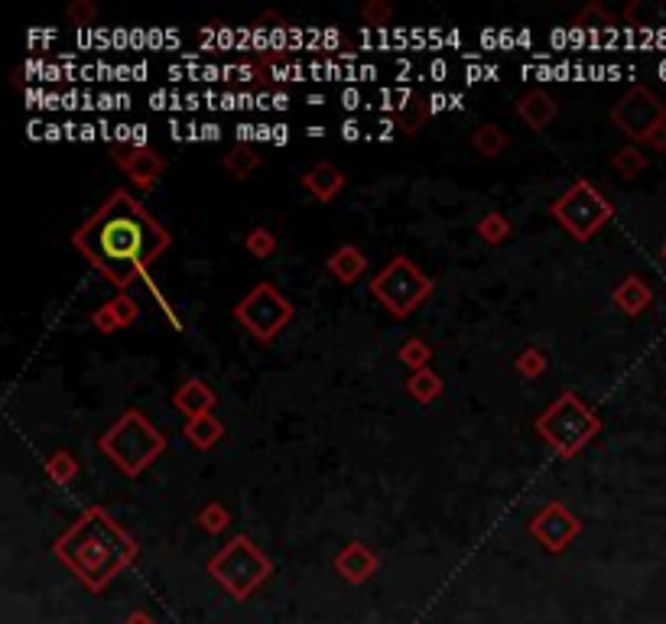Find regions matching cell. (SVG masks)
I'll return each instance as SVG.
<instances>
[{
  "label": "cell",
  "mask_w": 666,
  "mask_h": 624,
  "mask_svg": "<svg viewBox=\"0 0 666 624\" xmlns=\"http://www.w3.org/2000/svg\"><path fill=\"white\" fill-rule=\"evenodd\" d=\"M303 186L316 195L319 202H332L338 192L345 189V173L338 166H332L329 160L325 163H316L309 169V173L303 176Z\"/></svg>",
  "instance_id": "15"
},
{
  "label": "cell",
  "mask_w": 666,
  "mask_h": 624,
  "mask_svg": "<svg viewBox=\"0 0 666 624\" xmlns=\"http://www.w3.org/2000/svg\"><path fill=\"white\" fill-rule=\"evenodd\" d=\"M579 533H582V520L559 501H550L546 507H540L530 520V537L537 540L546 553H563Z\"/></svg>",
  "instance_id": "10"
},
{
  "label": "cell",
  "mask_w": 666,
  "mask_h": 624,
  "mask_svg": "<svg viewBox=\"0 0 666 624\" xmlns=\"http://www.w3.org/2000/svg\"><path fill=\"white\" fill-rule=\"evenodd\" d=\"M234 319H238L257 342H273L283 325L293 319V303L273 283H257L251 286V293L234 306Z\"/></svg>",
  "instance_id": "8"
},
{
  "label": "cell",
  "mask_w": 666,
  "mask_h": 624,
  "mask_svg": "<svg viewBox=\"0 0 666 624\" xmlns=\"http://www.w3.org/2000/svg\"><path fill=\"white\" fill-rule=\"evenodd\" d=\"M208 572H212V579L234 598V602H247V598L270 579L273 563L251 537L238 533V537L228 540L208 559Z\"/></svg>",
  "instance_id": "5"
},
{
  "label": "cell",
  "mask_w": 666,
  "mask_h": 624,
  "mask_svg": "<svg viewBox=\"0 0 666 624\" xmlns=\"http://www.w3.org/2000/svg\"><path fill=\"white\" fill-rule=\"evenodd\" d=\"M426 117H429V104H426V98H420V101H410V104H403V111H400V127L407 130V134H416L423 124H426Z\"/></svg>",
  "instance_id": "30"
},
{
  "label": "cell",
  "mask_w": 666,
  "mask_h": 624,
  "mask_svg": "<svg viewBox=\"0 0 666 624\" xmlns=\"http://www.w3.org/2000/svg\"><path fill=\"white\" fill-rule=\"evenodd\" d=\"M98 449L108 455L121 475L137 478L153 459H160L166 452V436L140 410H127L98 439Z\"/></svg>",
  "instance_id": "3"
},
{
  "label": "cell",
  "mask_w": 666,
  "mask_h": 624,
  "mask_svg": "<svg viewBox=\"0 0 666 624\" xmlns=\"http://www.w3.org/2000/svg\"><path fill=\"white\" fill-rule=\"evenodd\" d=\"M397 358L407 364L410 371H423L429 368V361H433V348H429L423 338H407V342L400 345Z\"/></svg>",
  "instance_id": "24"
},
{
  "label": "cell",
  "mask_w": 666,
  "mask_h": 624,
  "mask_svg": "<svg viewBox=\"0 0 666 624\" xmlns=\"http://www.w3.org/2000/svg\"><path fill=\"white\" fill-rule=\"evenodd\" d=\"M199 527H202L205 533H225V530L231 527L228 507H225V504H218V501L205 504L202 511H199Z\"/></svg>",
  "instance_id": "26"
},
{
  "label": "cell",
  "mask_w": 666,
  "mask_h": 624,
  "mask_svg": "<svg viewBox=\"0 0 666 624\" xmlns=\"http://www.w3.org/2000/svg\"><path fill=\"white\" fill-rule=\"evenodd\" d=\"M124 624H156V621H153V615H150V611H143V608H134V611H130V615L124 618Z\"/></svg>",
  "instance_id": "33"
},
{
  "label": "cell",
  "mask_w": 666,
  "mask_h": 624,
  "mask_svg": "<svg viewBox=\"0 0 666 624\" xmlns=\"http://www.w3.org/2000/svg\"><path fill=\"white\" fill-rule=\"evenodd\" d=\"M361 17L368 26H387L394 20V10H390V4H384V0H371V4H364Z\"/></svg>",
  "instance_id": "31"
},
{
  "label": "cell",
  "mask_w": 666,
  "mask_h": 624,
  "mask_svg": "<svg viewBox=\"0 0 666 624\" xmlns=\"http://www.w3.org/2000/svg\"><path fill=\"white\" fill-rule=\"evenodd\" d=\"M550 212L576 241H589L611 221V202L598 192L589 179H576L572 186L550 205Z\"/></svg>",
  "instance_id": "7"
},
{
  "label": "cell",
  "mask_w": 666,
  "mask_h": 624,
  "mask_svg": "<svg viewBox=\"0 0 666 624\" xmlns=\"http://www.w3.org/2000/svg\"><path fill=\"white\" fill-rule=\"evenodd\" d=\"M556 111H559L556 98L550 95V91H543V88H533V91H527V95L517 101V117L530 130H543L556 117Z\"/></svg>",
  "instance_id": "14"
},
{
  "label": "cell",
  "mask_w": 666,
  "mask_h": 624,
  "mask_svg": "<svg viewBox=\"0 0 666 624\" xmlns=\"http://www.w3.org/2000/svg\"><path fill=\"white\" fill-rule=\"evenodd\" d=\"M475 231L485 244H504L507 238H511V221H507V215H501V212H488L475 225Z\"/></svg>",
  "instance_id": "23"
},
{
  "label": "cell",
  "mask_w": 666,
  "mask_h": 624,
  "mask_svg": "<svg viewBox=\"0 0 666 624\" xmlns=\"http://www.w3.org/2000/svg\"><path fill=\"white\" fill-rule=\"evenodd\" d=\"M186 439L192 442L195 449H212L218 446L221 439H225V423L218 420L215 413H205V416H195V420L186 423Z\"/></svg>",
  "instance_id": "18"
},
{
  "label": "cell",
  "mask_w": 666,
  "mask_h": 624,
  "mask_svg": "<svg viewBox=\"0 0 666 624\" xmlns=\"http://www.w3.org/2000/svg\"><path fill=\"white\" fill-rule=\"evenodd\" d=\"M215 403H218V394L212 390V384L202 381V377H189V381L179 384L176 394H173V407H176L182 416H189V420L212 413Z\"/></svg>",
  "instance_id": "13"
},
{
  "label": "cell",
  "mask_w": 666,
  "mask_h": 624,
  "mask_svg": "<svg viewBox=\"0 0 666 624\" xmlns=\"http://www.w3.org/2000/svg\"><path fill=\"white\" fill-rule=\"evenodd\" d=\"M407 390L413 400L420 403H433L439 394H442V377L433 371V368H423V371H413L410 381H407Z\"/></svg>",
  "instance_id": "22"
},
{
  "label": "cell",
  "mask_w": 666,
  "mask_h": 624,
  "mask_svg": "<svg viewBox=\"0 0 666 624\" xmlns=\"http://www.w3.org/2000/svg\"><path fill=\"white\" fill-rule=\"evenodd\" d=\"M225 169L228 173H234L238 179H247L254 173V169L260 166V153H257V147L254 143H234V147L225 153Z\"/></svg>",
  "instance_id": "19"
},
{
  "label": "cell",
  "mask_w": 666,
  "mask_h": 624,
  "mask_svg": "<svg viewBox=\"0 0 666 624\" xmlns=\"http://www.w3.org/2000/svg\"><path fill=\"white\" fill-rule=\"evenodd\" d=\"M537 433L550 442L563 459H572V455H579L598 433H602V420H598V413L582 397L566 390V394H559L550 407L537 416Z\"/></svg>",
  "instance_id": "4"
},
{
  "label": "cell",
  "mask_w": 666,
  "mask_h": 624,
  "mask_svg": "<svg viewBox=\"0 0 666 624\" xmlns=\"http://www.w3.org/2000/svg\"><path fill=\"white\" fill-rule=\"evenodd\" d=\"M663 257H666V247H663Z\"/></svg>",
  "instance_id": "35"
},
{
  "label": "cell",
  "mask_w": 666,
  "mask_h": 624,
  "mask_svg": "<svg viewBox=\"0 0 666 624\" xmlns=\"http://www.w3.org/2000/svg\"><path fill=\"white\" fill-rule=\"evenodd\" d=\"M377 566H381V559H377V553L364 543H348L345 550L335 556V572L351 585L368 582L377 572Z\"/></svg>",
  "instance_id": "12"
},
{
  "label": "cell",
  "mask_w": 666,
  "mask_h": 624,
  "mask_svg": "<svg viewBox=\"0 0 666 624\" xmlns=\"http://www.w3.org/2000/svg\"><path fill=\"white\" fill-rule=\"evenodd\" d=\"M72 244L104 280L127 293V286L147 277V267L173 244V234L143 208L140 199L127 189H117L72 234Z\"/></svg>",
  "instance_id": "1"
},
{
  "label": "cell",
  "mask_w": 666,
  "mask_h": 624,
  "mask_svg": "<svg viewBox=\"0 0 666 624\" xmlns=\"http://www.w3.org/2000/svg\"><path fill=\"white\" fill-rule=\"evenodd\" d=\"M546 368H550V364H546V355L537 345H530V348H524L517 355V374L520 377H530V381H537L540 374H546Z\"/></svg>",
  "instance_id": "27"
},
{
  "label": "cell",
  "mask_w": 666,
  "mask_h": 624,
  "mask_svg": "<svg viewBox=\"0 0 666 624\" xmlns=\"http://www.w3.org/2000/svg\"><path fill=\"white\" fill-rule=\"evenodd\" d=\"M65 17H69L75 26H88L91 20L98 17V7L91 4V0H75V4L65 10Z\"/></svg>",
  "instance_id": "32"
},
{
  "label": "cell",
  "mask_w": 666,
  "mask_h": 624,
  "mask_svg": "<svg viewBox=\"0 0 666 624\" xmlns=\"http://www.w3.org/2000/svg\"><path fill=\"white\" fill-rule=\"evenodd\" d=\"M52 553L88 592H104L137 559V540L104 507L91 504L52 543Z\"/></svg>",
  "instance_id": "2"
},
{
  "label": "cell",
  "mask_w": 666,
  "mask_h": 624,
  "mask_svg": "<svg viewBox=\"0 0 666 624\" xmlns=\"http://www.w3.org/2000/svg\"><path fill=\"white\" fill-rule=\"evenodd\" d=\"M644 143H650V147H657V150H663L666 147V124L660 127V130H654V134H650Z\"/></svg>",
  "instance_id": "34"
},
{
  "label": "cell",
  "mask_w": 666,
  "mask_h": 624,
  "mask_svg": "<svg viewBox=\"0 0 666 624\" xmlns=\"http://www.w3.org/2000/svg\"><path fill=\"white\" fill-rule=\"evenodd\" d=\"M371 293L387 312H394L397 319H407L416 306H423L429 299L433 280L407 254H397L384 270H377L371 277Z\"/></svg>",
  "instance_id": "6"
},
{
  "label": "cell",
  "mask_w": 666,
  "mask_h": 624,
  "mask_svg": "<svg viewBox=\"0 0 666 624\" xmlns=\"http://www.w3.org/2000/svg\"><path fill=\"white\" fill-rule=\"evenodd\" d=\"M325 267H329V273L338 283H355L364 273V267H368V260H364V254L355 244H342L338 251H332L329 260H325Z\"/></svg>",
  "instance_id": "16"
},
{
  "label": "cell",
  "mask_w": 666,
  "mask_h": 624,
  "mask_svg": "<svg viewBox=\"0 0 666 624\" xmlns=\"http://www.w3.org/2000/svg\"><path fill=\"white\" fill-rule=\"evenodd\" d=\"M46 475L52 485H72V481L78 478V459L69 449H56L46 459Z\"/></svg>",
  "instance_id": "20"
},
{
  "label": "cell",
  "mask_w": 666,
  "mask_h": 624,
  "mask_svg": "<svg viewBox=\"0 0 666 624\" xmlns=\"http://www.w3.org/2000/svg\"><path fill=\"white\" fill-rule=\"evenodd\" d=\"M576 26H579V30H611V26H615V20H611V13H608L605 7L589 4V7H585L579 17H576Z\"/></svg>",
  "instance_id": "29"
},
{
  "label": "cell",
  "mask_w": 666,
  "mask_h": 624,
  "mask_svg": "<svg viewBox=\"0 0 666 624\" xmlns=\"http://www.w3.org/2000/svg\"><path fill=\"white\" fill-rule=\"evenodd\" d=\"M644 166H647V156H641L637 147H621L615 156H611V169L624 179H634Z\"/></svg>",
  "instance_id": "25"
},
{
  "label": "cell",
  "mask_w": 666,
  "mask_h": 624,
  "mask_svg": "<svg viewBox=\"0 0 666 624\" xmlns=\"http://www.w3.org/2000/svg\"><path fill=\"white\" fill-rule=\"evenodd\" d=\"M611 299H615V306L618 309H624L628 316H637V312H644L647 306H650V286L641 280V277H624L618 286H615V293H611Z\"/></svg>",
  "instance_id": "17"
},
{
  "label": "cell",
  "mask_w": 666,
  "mask_h": 624,
  "mask_svg": "<svg viewBox=\"0 0 666 624\" xmlns=\"http://www.w3.org/2000/svg\"><path fill=\"white\" fill-rule=\"evenodd\" d=\"M117 166L124 169V176L140 189H153L156 179L166 173V156L153 147H134V143H124V147L114 150Z\"/></svg>",
  "instance_id": "11"
},
{
  "label": "cell",
  "mask_w": 666,
  "mask_h": 624,
  "mask_svg": "<svg viewBox=\"0 0 666 624\" xmlns=\"http://www.w3.org/2000/svg\"><path fill=\"white\" fill-rule=\"evenodd\" d=\"M472 143H475V150L485 156V160H494V156H501L507 150V143H511V140H507V134L498 124H481L475 130Z\"/></svg>",
  "instance_id": "21"
},
{
  "label": "cell",
  "mask_w": 666,
  "mask_h": 624,
  "mask_svg": "<svg viewBox=\"0 0 666 624\" xmlns=\"http://www.w3.org/2000/svg\"><path fill=\"white\" fill-rule=\"evenodd\" d=\"M244 247H247V254L264 260V257H270L273 251H277V234L267 231V228H254V231H247Z\"/></svg>",
  "instance_id": "28"
},
{
  "label": "cell",
  "mask_w": 666,
  "mask_h": 624,
  "mask_svg": "<svg viewBox=\"0 0 666 624\" xmlns=\"http://www.w3.org/2000/svg\"><path fill=\"white\" fill-rule=\"evenodd\" d=\"M611 121H615L628 137L647 140L654 130L663 127L666 111H663V104H660L657 95H650L647 88L637 85L615 104V108H611Z\"/></svg>",
  "instance_id": "9"
}]
</instances>
